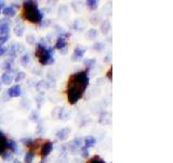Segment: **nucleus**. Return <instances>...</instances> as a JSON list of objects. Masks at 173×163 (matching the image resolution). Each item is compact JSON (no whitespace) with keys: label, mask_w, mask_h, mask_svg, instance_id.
<instances>
[{"label":"nucleus","mask_w":173,"mask_h":163,"mask_svg":"<svg viewBox=\"0 0 173 163\" xmlns=\"http://www.w3.org/2000/svg\"><path fill=\"white\" fill-rule=\"evenodd\" d=\"M3 5H5V3H3L2 1H0V12H1V10H2V8H3Z\"/></svg>","instance_id":"nucleus-28"},{"label":"nucleus","mask_w":173,"mask_h":163,"mask_svg":"<svg viewBox=\"0 0 173 163\" xmlns=\"http://www.w3.org/2000/svg\"><path fill=\"white\" fill-rule=\"evenodd\" d=\"M88 163H105V162H104L102 159H100L99 157H94V158H92L91 160H89Z\"/></svg>","instance_id":"nucleus-21"},{"label":"nucleus","mask_w":173,"mask_h":163,"mask_svg":"<svg viewBox=\"0 0 173 163\" xmlns=\"http://www.w3.org/2000/svg\"><path fill=\"white\" fill-rule=\"evenodd\" d=\"M52 53H53V50L48 49L44 46V43H39L37 46V49H36V57L38 58L40 64H47V63L53 62Z\"/></svg>","instance_id":"nucleus-3"},{"label":"nucleus","mask_w":173,"mask_h":163,"mask_svg":"<svg viewBox=\"0 0 173 163\" xmlns=\"http://www.w3.org/2000/svg\"><path fill=\"white\" fill-rule=\"evenodd\" d=\"M23 16L30 23H39L42 20L43 15L40 11L38 10L37 5L32 1H27L24 2V8H23Z\"/></svg>","instance_id":"nucleus-2"},{"label":"nucleus","mask_w":173,"mask_h":163,"mask_svg":"<svg viewBox=\"0 0 173 163\" xmlns=\"http://www.w3.org/2000/svg\"><path fill=\"white\" fill-rule=\"evenodd\" d=\"M0 86H1V85H0Z\"/></svg>","instance_id":"nucleus-30"},{"label":"nucleus","mask_w":173,"mask_h":163,"mask_svg":"<svg viewBox=\"0 0 173 163\" xmlns=\"http://www.w3.org/2000/svg\"><path fill=\"white\" fill-rule=\"evenodd\" d=\"M109 28H111V25H109V23H108V21H104V23L102 24V30H103V33H107L108 30H109Z\"/></svg>","instance_id":"nucleus-19"},{"label":"nucleus","mask_w":173,"mask_h":163,"mask_svg":"<svg viewBox=\"0 0 173 163\" xmlns=\"http://www.w3.org/2000/svg\"><path fill=\"white\" fill-rule=\"evenodd\" d=\"M69 128H62L61 130H59L56 133L57 138L61 139V140H64V139L67 138V136L69 135Z\"/></svg>","instance_id":"nucleus-9"},{"label":"nucleus","mask_w":173,"mask_h":163,"mask_svg":"<svg viewBox=\"0 0 173 163\" xmlns=\"http://www.w3.org/2000/svg\"><path fill=\"white\" fill-rule=\"evenodd\" d=\"M21 94H22V89H21V86H20V85L12 86L10 89L8 90V95H9V97H11V98L19 97Z\"/></svg>","instance_id":"nucleus-6"},{"label":"nucleus","mask_w":173,"mask_h":163,"mask_svg":"<svg viewBox=\"0 0 173 163\" xmlns=\"http://www.w3.org/2000/svg\"><path fill=\"white\" fill-rule=\"evenodd\" d=\"M84 52H86V49L84 48H81V47H77L75 49V51H74V54H73V59L74 60H79L84 56Z\"/></svg>","instance_id":"nucleus-7"},{"label":"nucleus","mask_w":173,"mask_h":163,"mask_svg":"<svg viewBox=\"0 0 173 163\" xmlns=\"http://www.w3.org/2000/svg\"><path fill=\"white\" fill-rule=\"evenodd\" d=\"M94 63H95V60H93V59H88L86 61V64L88 65V68H91V66L94 64Z\"/></svg>","instance_id":"nucleus-23"},{"label":"nucleus","mask_w":173,"mask_h":163,"mask_svg":"<svg viewBox=\"0 0 173 163\" xmlns=\"http://www.w3.org/2000/svg\"><path fill=\"white\" fill-rule=\"evenodd\" d=\"M95 141H96V140H95L94 137H91V136H89V137H86V138L84 139V145H86L84 147H86V148H90V147L94 146Z\"/></svg>","instance_id":"nucleus-14"},{"label":"nucleus","mask_w":173,"mask_h":163,"mask_svg":"<svg viewBox=\"0 0 173 163\" xmlns=\"http://www.w3.org/2000/svg\"><path fill=\"white\" fill-rule=\"evenodd\" d=\"M13 163H21V162H20L19 160H14V162H13Z\"/></svg>","instance_id":"nucleus-29"},{"label":"nucleus","mask_w":173,"mask_h":163,"mask_svg":"<svg viewBox=\"0 0 173 163\" xmlns=\"http://www.w3.org/2000/svg\"><path fill=\"white\" fill-rule=\"evenodd\" d=\"M88 36L89 37H91V38H93V37H95L96 36V32H95V30H91L89 33H88Z\"/></svg>","instance_id":"nucleus-27"},{"label":"nucleus","mask_w":173,"mask_h":163,"mask_svg":"<svg viewBox=\"0 0 173 163\" xmlns=\"http://www.w3.org/2000/svg\"><path fill=\"white\" fill-rule=\"evenodd\" d=\"M23 33H24V26L21 24H17L15 26V34L17 36H22L23 35Z\"/></svg>","instance_id":"nucleus-16"},{"label":"nucleus","mask_w":173,"mask_h":163,"mask_svg":"<svg viewBox=\"0 0 173 163\" xmlns=\"http://www.w3.org/2000/svg\"><path fill=\"white\" fill-rule=\"evenodd\" d=\"M34 158H35V153L32 151L26 152V155H25V163H32Z\"/></svg>","instance_id":"nucleus-15"},{"label":"nucleus","mask_w":173,"mask_h":163,"mask_svg":"<svg viewBox=\"0 0 173 163\" xmlns=\"http://www.w3.org/2000/svg\"><path fill=\"white\" fill-rule=\"evenodd\" d=\"M5 52H7V48H5V47H3L2 45H0V57H1V56H3Z\"/></svg>","instance_id":"nucleus-26"},{"label":"nucleus","mask_w":173,"mask_h":163,"mask_svg":"<svg viewBox=\"0 0 173 163\" xmlns=\"http://www.w3.org/2000/svg\"><path fill=\"white\" fill-rule=\"evenodd\" d=\"M16 51H17V50H16V48H15V45H12V46H11L10 48H9V54H10V56H11L12 58L15 57Z\"/></svg>","instance_id":"nucleus-20"},{"label":"nucleus","mask_w":173,"mask_h":163,"mask_svg":"<svg viewBox=\"0 0 173 163\" xmlns=\"http://www.w3.org/2000/svg\"><path fill=\"white\" fill-rule=\"evenodd\" d=\"M10 23L7 19H3L0 21V35H8Z\"/></svg>","instance_id":"nucleus-5"},{"label":"nucleus","mask_w":173,"mask_h":163,"mask_svg":"<svg viewBox=\"0 0 173 163\" xmlns=\"http://www.w3.org/2000/svg\"><path fill=\"white\" fill-rule=\"evenodd\" d=\"M29 61H30V58H29V56H28V54H23V56H22V58H21V63H22L23 65L28 64V63H29Z\"/></svg>","instance_id":"nucleus-17"},{"label":"nucleus","mask_w":173,"mask_h":163,"mask_svg":"<svg viewBox=\"0 0 173 163\" xmlns=\"http://www.w3.org/2000/svg\"><path fill=\"white\" fill-rule=\"evenodd\" d=\"M81 151H82V157H83V158L88 157V155H89V153H88V148H86V147H83V148L81 149Z\"/></svg>","instance_id":"nucleus-25"},{"label":"nucleus","mask_w":173,"mask_h":163,"mask_svg":"<svg viewBox=\"0 0 173 163\" xmlns=\"http://www.w3.org/2000/svg\"><path fill=\"white\" fill-rule=\"evenodd\" d=\"M5 149H7V139H5L2 132L0 130V155L5 152Z\"/></svg>","instance_id":"nucleus-8"},{"label":"nucleus","mask_w":173,"mask_h":163,"mask_svg":"<svg viewBox=\"0 0 173 163\" xmlns=\"http://www.w3.org/2000/svg\"><path fill=\"white\" fill-rule=\"evenodd\" d=\"M3 68H5L7 71H10L11 69H12V64H11V62L7 61V62H5V66H3Z\"/></svg>","instance_id":"nucleus-24"},{"label":"nucleus","mask_w":173,"mask_h":163,"mask_svg":"<svg viewBox=\"0 0 173 163\" xmlns=\"http://www.w3.org/2000/svg\"><path fill=\"white\" fill-rule=\"evenodd\" d=\"M67 47V41L65 39L64 37H59L57 38V41H56V48L57 49H64Z\"/></svg>","instance_id":"nucleus-11"},{"label":"nucleus","mask_w":173,"mask_h":163,"mask_svg":"<svg viewBox=\"0 0 173 163\" xmlns=\"http://www.w3.org/2000/svg\"><path fill=\"white\" fill-rule=\"evenodd\" d=\"M24 77H25V74L23 73V72H19V73L16 74L15 78H14V79H15L16 82H20V81H22V79L24 78Z\"/></svg>","instance_id":"nucleus-22"},{"label":"nucleus","mask_w":173,"mask_h":163,"mask_svg":"<svg viewBox=\"0 0 173 163\" xmlns=\"http://www.w3.org/2000/svg\"><path fill=\"white\" fill-rule=\"evenodd\" d=\"M7 148H8L10 151L15 152L16 150H17V145H16V142L14 140L9 139V140H7Z\"/></svg>","instance_id":"nucleus-12"},{"label":"nucleus","mask_w":173,"mask_h":163,"mask_svg":"<svg viewBox=\"0 0 173 163\" xmlns=\"http://www.w3.org/2000/svg\"><path fill=\"white\" fill-rule=\"evenodd\" d=\"M2 12H3V14H5V16H9V18L15 15V9H14L12 5H9V7H5V8H3Z\"/></svg>","instance_id":"nucleus-10"},{"label":"nucleus","mask_w":173,"mask_h":163,"mask_svg":"<svg viewBox=\"0 0 173 163\" xmlns=\"http://www.w3.org/2000/svg\"><path fill=\"white\" fill-rule=\"evenodd\" d=\"M52 148H53V144L51 141H46L44 144H42V147H41V155L43 158L49 155V153L52 151Z\"/></svg>","instance_id":"nucleus-4"},{"label":"nucleus","mask_w":173,"mask_h":163,"mask_svg":"<svg viewBox=\"0 0 173 163\" xmlns=\"http://www.w3.org/2000/svg\"><path fill=\"white\" fill-rule=\"evenodd\" d=\"M86 5H88L90 9L94 10V9L97 8V1H94V0H89V1H86Z\"/></svg>","instance_id":"nucleus-18"},{"label":"nucleus","mask_w":173,"mask_h":163,"mask_svg":"<svg viewBox=\"0 0 173 163\" xmlns=\"http://www.w3.org/2000/svg\"><path fill=\"white\" fill-rule=\"evenodd\" d=\"M1 81H2L3 84H10L11 82L13 81V76L10 73H5L1 76Z\"/></svg>","instance_id":"nucleus-13"},{"label":"nucleus","mask_w":173,"mask_h":163,"mask_svg":"<svg viewBox=\"0 0 173 163\" xmlns=\"http://www.w3.org/2000/svg\"><path fill=\"white\" fill-rule=\"evenodd\" d=\"M89 83V77L86 71L79 72L70 76L67 85V99L68 102L74 104L82 97L84 90Z\"/></svg>","instance_id":"nucleus-1"}]
</instances>
